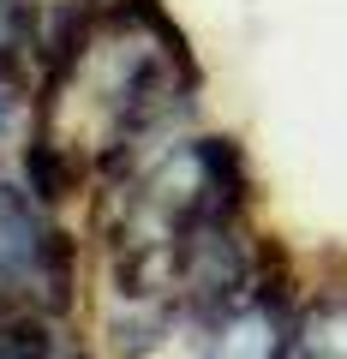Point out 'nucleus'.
<instances>
[{"label": "nucleus", "mask_w": 347, "mask_h": 359, "mask_svg": "<svg viewBox=\"0 0 347 359\" xmlns=\"http://www.w3.org/2000/svg\"><path fill=\"white\" fill-rule=\"evenodd\" d=\"M42 257H48V233H42L36 210L0 180V282H13V276H36Z\"/></svg>", "instance_id": "obj_4"}, {"label": "nucleus", "mask_w": 347, "mask_h": 359, "mask_svg": "<svg viewBox=\"0 0 347 359\" xmlns=\"http://www.w3.org/2000/svg\"><path fill=\"white\" fill-rule=\"evenodd\" d=\"M287 318L294 311L264 287V294L240 299L233 311H222L210 323V341H204V359H282V341H287Z\"/></svg>", "instance_id": "obj_2"}, {"label": "nucleus", "mask_w": 347, "mask_h": 359, "mask_svg": "<svg viewBox=\"0 0 347 359\" xmlns=\"http://www.w3.org/2000/svg\"><path fill=\"white\" fill-rule=\"evenodd\" d=\"M6 114H13V102H6V90H0V132H6Z\"/></svg>", "instance_id": "obj_5"}, {"label": "nucleus", "mask_w": 347, "mask_h": 359, "mask_svg": "<svg viewBox=\"0 0 347 359\" xmlns=\"http://www.w3.org/2000/svg\"><path fill=\"white\" fill-rule=\"evenodd\" d=\"M282 359H347V294H318L287 318Z\"/></svg>", "instance_id": "obj_3"}, {"label": "nucleus", "mask_w": 347, "mask_h": 359, "mask_svg": "<svg viewBox=\"0 0 347 359\" xmlns=\"http://www.w3.org/2000/svg\"><path fill=\"white\" fill-rule=\"evenodd\" d=\"M192 90L180 30L156 0H126L84 18L42 84L36 162L48 174L126 168L150 144L174 138Z\"/></svg>", "instance_id": "obj_1"}]
</instances>
